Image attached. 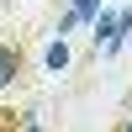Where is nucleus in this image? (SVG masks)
<instances>
[{
    "instance_id": "obj_1",
    "label": "nucleus",
    "mask_w": 132,
    "mask_h": 132,
    "mask_svg": "<svg viewBox=\"0 0 132 132\" xmlns=\"http://www.w3.org/2000/svg\"><path fill=\"white\" fill-rule=\"evenodd\" d=\"M21 42H0V90H5V85H16L21 79Z\"/></svg>"
},
{
    "instance_id": "obj_2",
    "label": "nucleus",
    "mask_w": 132,
    "mask_h": 132,
    "mask_svg": "<svg viewBox=\"0 0 132 132\" xmlns=\"http://www.w3.org/2000/svg\"><path fill=\"white\" fill-rule=\"evenodd\" d=\"M0 132H37V116L16 111V106H0Z\"/></svg>"
},
{
    "instance_id": "obj_3",
    "label": "nucleus",
    "mask_w": 132,
    "mask_h": 132,
    "mask_svg": "<svg viewBox=\"0 0 132 132\" xmlns=\"http://www.w3.org/2000/svg\"><path fill=\"white\" fill-rule=\"evenodd\" d=\"M95 5H101V0H74V11H69V16H63V27H58V32H69L74 21H85V16H90Z\"/></svg>"
},
{
    "instance_id": "obj_4",
    "label": "nucleus",
    "mask_w": 132,
    "mask_h": 132,
    "mask_svg": "<svg viewBox=\"0 0 132 132\" xmlns=\"http://www.w3.org/2000/svg\"><path fill=\"white\" fill-rule=\"evenodd\" d=\"M63 63H69V48H63V37H58V42H53V48H48V69H53V74H58V69H63Z\"/></svg>"
},
{
    "instance_id": "obj_5",
    "label": "nucleus",
    "mask_w": 132,
    "mask_h": 132,
    "mask_svg": "<svg viewBox=\"0 0 132 132\" xmlns=\"http://www.w3.org/2000/svg\"><path fill=\"white\" fill-rule=\"evenodd\" d=\"M116 132H132V111H127V116H122V122H116Z\"/></svg>"
}]
</instances>
